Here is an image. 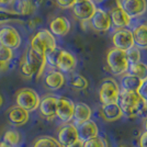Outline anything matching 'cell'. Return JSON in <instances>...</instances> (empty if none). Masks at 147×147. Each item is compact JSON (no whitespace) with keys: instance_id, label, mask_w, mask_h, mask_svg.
<instances>
[{"instance_id":"8992f818","label":"cell","mask_w":147,"mask_h":147,"mask_svg":"<svg viewBox=\"0 0 147 147\" xmlns=\"http://www.w3.org/2000/svg\"><path fill=\"white\" fill-rule=\"evenodd\" d=\"M21 41V35L16 28L11 25H3L0 28V45L13 51L20 47Z\"/></svg>"},{"instance_id":"d590c367","label":"cell","mask_w":147,"mask_h":147,"mask_svg":"<svg viewBox=\"0 0 147 147\" xmlns=\"http://www.w3.org/2000/svg\"><path fill=\"white\" fill-rule=\"evenodd\" d=\"M10 69V63H6V61H0V75L6 74L8 70Z\"/></svg>"},{"instance_id":"b9f144b4","label":"cell","mask_w":147,"mask_h":147,"mask_svg":"<svg viewBox=\"0 0 147 147\" xmlns=\"http://www.w3.org/2000/svg\"><path fill=\"white\" fill-rule=\"evenodd\" d=\"M2 104H3V98H2V96L0 94V108H1Z\"/></svg>"},{"instance_id":"ee69618b","label":"cell","mask_w":147,"mask_h":147,"mask_svg":"<svg viewBox=\"0 0 147 147\" xmlns=\"http://www.w3.org/2000/svg\"><path fill=\"white\" fill-rule=\"evenodd\" d=\"M91 1H99V0H91Z\"/></svg>"},{"instance_id":"4fadbf2b","label":"cell","mask_w":147,"mask_h":147,"mask_svg":"<svg viewBox=\"0 0 147 147\" xmlns=\"http://www.w3.org/2000/svg\"><path fill=\"white\" fill-rule=\"evenodd\" d=\"M90 25L97 32H107L111 28V20L109 12H107L103 9H96V12L90 19Z\"/></svg>"},{"instance_id":"8fae6325","label":"cell","mask_w":147,"mask_h":147,"mask_svg":"<svg viewBox=\"0 0 147 147\" xmlns=\"http://www.w3.org/2000/svg\"><path fill=\"white\" fill-rule=\"evenodd\" d=\"M75 103L70 99L66 97L57 98V109H56V117L64 123H69L73 120Z\"/></svg>"},{"instance_id":"f546056e","label":"cell","mask_w":147,"mask_h":147,"mask_svg":"<svg viewBox=\"0 0 147 147\" xmlns=\"http://www.w3.org/2000/svg\"><path fill=\"white\" fill-rule=\"evenodd\" d=\"M61 51V49H59V47H55L54 49L49 51V53L45 55L46 64H49V66H52V67H56V61H57V58H58Z\"/></svg>"},{"instance_id":"277c9868","label":"cell","mask_w":147,"mask_h":147,"mask_svg":"<svg viewBox=\"0 0 147 147\" xmlns=\"http://www.w3.org/2000/svg\"><path fill=\"white\" fill-rule=\"evenodd\" d=\"M41 98L34 89L31 88H22L18 90L16 94V103L18 107L24 109L29 113L37 110Z\"/></svg>"},{"instance_id":"7402d4cb","label":"cell","mask_w":147,"mask_h":147,"mask_svg":"<svg viewBox=\"0 0 147 147\" xmlns=\"http://www.w3.org/2000/svg\"><path fill=\"white\" fill-rule=\"evenodd\" d=\"M91 109L90 107L86 103H82V102H79V103L75 104V110H74V117H73V121L74 124L77 126L81 123L86 122V121H89L91 119Z\"/></svg>"},{"instance_id":"3957f363","label":"cell","mask_w":147,"mask_h":147,"mask_svg":"<svg viewBox=\"0 0 147 147\" xmlns=\"http://www.w3.org/2000/svg\"><path fill=\"white\" fill-rule=\"evenodd\" d=\"M107 64L110 68L111 73L115 76H121L127 73L129 66L126 53L114 47L111 49L107 55Z\"/></svg>"},{"instance_id":"4dcf8cb0","label":"cell","mask_w":147,"mask_h":147,"mask_svg":"<svg viewBox=\"0 0 147 147\" xmlns=\"http://www.w3.org/2000/svg\"><path fill=\"white\" fill-rule=\"evenodd\" d=\"M125 53H126V57H127L129 64H135V63L141 61V52H140V49H136L135 46H133L132 49H129V51H126Z\"/></svg>"},{"instance_id":"44dd1931","label":"cell","mask_w":147,"mask_h":147,"mask_svg":"<svg viewBox=\"0 0 147 147\" xmlns=\"http://www.w3.org/2000/svg\"><path fill=\"white\" fill-rule=\"evenodd\" d=\"M100 114H101L102 119L107 122H114L123 117L122 111L117 103L102 104Z\"/></svg>"},{"instance_id":"cb8c5ba5","label":"cell","mask_w":147,"mask_h":147,"mask_svg":"<svg viewBox=\"0 0 147 147\" xmlns=\"http://www.w3.org/2000/svg\"><path fill=\"white\" fill-rule=\"evenodd\" d=\"M141 84L142 80L129 75V74H125L121 79V88L120 89L122 91L126 92H137Z\"/></svg>"},{"instance_id":"9c48e42d","label":"cell","mask_w":147,"mask_h":147,"mask_svg":"<svg viewBox=\"0 0 147 147\" xmlns=\"http://www.w3.org/2000/svg\"><path fill=\"white\" fill-rule=\"evenodd\" d=\"M73 14L74 17L79 20L81 22H88L90 21L92 16L96 12V6L91 0H86V1H77L73 7Z\"/></svg>"},{"instance_id":"ba28073f","label":"cell","mask_w":147,"mask_h":147,"mask_svg":"<svg viewBox=\"0 0 147 147\" xmlns=\"http://www.w3.org/2000/svg\"><path fill=\"white\" fill-rule=\"evenodd\" d=\"M117 6L122 9L124 12L132 18L141 17L147 10L146 0H119Z\"/></svg>"},{"instance_id":"484cf974","label":"cell","mask_w":147,"mask_h":147,"mask_svg":"<svg viewBox=\"0 0 147 147\" xmlns=\"http://www.w3.org/2000/svg\"><path fill=\"white\" fill-rule=\"evenodd\" d=\"M127 74L138 78L142 81H144L147 79V65L142 63V61L135 63V64H129Z\"/></svg>"},{"instance_id":"f1b7e54d","label":"cell","mask_w":147,"mask_h":147,"mask_svg":"<svg viewBox=\"0 0 147 147\" xmlns=\"http://www.w3.org/2000/svg\"><path fill=\"white\" fill-rule=\"evenodd\" d=\"M70 86L76 90H85L88 87V80L81 75H73L70 78Z\"/></svg>"},{"instance_id":"1f68e13d","label":"cell","mask_w":147,"mask_h":147,"mask_svg":"<svg viewBox=\"0 0 147 147\" xmlns=\"http://www.w3.org/2000/svg\"><path fill=\"white\" fill-rule=\"evenodd\" d=\"M84 147H109L108 146V143L107 141L100 137V136H97V137H93L89 141L84 142Z\"/></svg>"},{"instance_id":"52a82bcc","label":"cell","mask_w":147,"mask_h":147,"mask_svg":"<svg viewBox=\"0 0 147 147\" xmlns=\"http://www.w3.org/2000/svg\"><path fill=\"white\" fill-rule=\"evenodd\" d=\"M23 61L26 63V65L30 67L31 71L33 73V76H36V78H40L44 73V69L46 66V58L45 55H41L33 49H29L26 52Z\"/></svg>"},{"instance_id":"ac0fdd59","label":"cell","mask_w":147,"mask_h":147,"mask_svg":"<svg viewBox=\"0 0 147 147\" xmlns=\"http://www.w3.org/2000/svg\"><path fill=\"white\" fill-rule=\"evenodd\" d=\"M111 20V24L115 29H126L131 23V19L126 13L123 11L119 6L112 8L109 12Z\"/></svg>"},{"instance_id":"7a4b0ae2","label":"cell","mask_w":147,"mask_h":147,"mask_svg":"<svg viewBox=\"0 0 147 147\" xmlns=\"http://www.w3.org/2000/svg\"><path fill=\"white\" fill-rule=\"evenodd\" d=\"M31 49L41 55H46L49 51L57 47L55 36L47 29H42L37 31L31 38Z\"/></svg>"},{"instance_id":"e0dca14e","label":"cell","mask_w":147,"mask_h":147,"mask_svg":"<svg viewBox=\"0 0 147 147\" xmlns=\"http://www.w3.org/2000/svg\"><path fill=\"white\" fill-rule=\"evenodd\" d=\"M7 117H8L9 122L11 123L13 126H22L29 121L30 113L16 104L8 110Z\"/></svg>"},{"instance_id":"f6af8a7d","label":"cell","mask_w":147,"mask_h":147,"mask_svg":"<svg viewBox=\"0 0 147 147\" xmlns=\"http://www.w3.org/2000/svg\"><path fill=\"white\" fill-rule=\"evenodd\" d=\"M121 147H129V146H121Z\"/></svg>"},{"instance_id":"e575fe53","label":"cell","mask_w":147,"mask_h":147,"mask_svg":"<svg viewBox=\"0 0 147 147\" xmlns=\"http://www.w3.org/2000/svg\"><path fill=\"white\" fill-rule=\"evenodd\" d=\"M56 2L61 8L68 9V8H71L77 2V0H56Z\"/></svg>"},{"instance_id":"d4e9b609","label":"cell","mask_w":147,"mask_h":147,"mask_svg":"<svg viewBox=\"0 0 147 147\" xmlns=\"http://www.w3.org/2000/svg\"><path fill=\"white\" fill-rule=\"evenodd\" d=\"M36 6L33 0H18L16 5V14L21 16H31L35 12Z\"/></svg>"},{"instance_id":"30bf717a","label":"cell","mask_w":147,"mask_h":147,"mask_svg":"<svg viewBox=\"0 0 147 147\" xmlns=\"http://www.w3.org/2000/svg\"><path fill=\"white\" fill-rule=\"evenodd\" d=\"M112 43L114 45V49H121L123 52H126L134 46L133 42V33L129 29H120L114 32L112 36Z\"/></svg>"},{"instance_id":"ffe728a7","label":"cell","mask_w":147,"mask_h":147,"mask_svg":"<svg viewBox=\"0 0 147 147\" xmlns=\"http://www.w3.org/2000/svg\"><path fill=\"white\" fill-rule=\"evenodd\" d=\"M64 84H65V76L58 70L49 71L44 77V85L52 91L61 89L64 86Z\"/></svg>"},{"instance_id":"5b68a950","label":"cell","mask_w":147,"mask_h":147,"mask_svg":"<svg viewBox=\"0 0 147 147\" xmlns=\"http://www.w3.org/2000/svg\"><path fill=\"white\" fill-rule=\"evenodd\" d=\"M120 86L112 78H105L99 88V97L102 104L117 103L120 96Z\"/></svg>"},{"instance_id":"83f0119b","label":"cell","mask_w":147,"mask_h":147,"mask_svg":"<svg viewBox=\"0 0 147 147\" xmlns=\"http://www.w3.org/2000/svg\"><path fill=\"white\" fill-rule=\"evenodd\" d=\"M33 147H63L56 138L52 136H41L33 143Z\"/></svg>"},{"instance_id":"bcb514c9","label":"cell","mask_w":147,"mask_h":147,"mask_svg":"<svg viewBox=\"0 0 147 147\" xmlns=\"http://www.w3.org/2000/svg\"><path fill=\"white\" fill-rule=\"evenodd\" d=\"M10 1H14V0H10Z\"/></svg>"},{"instance_id":"7bdbcfd3","label":"cell","mask_w":147,"mask_h":147,"mask_svg":"<svg viewBox=\"0 0 147 147\" xmlns=\"http://www.w3.org/2000/svg\"><path fill=\"white\" fill-rule=\"evenodd\" d=\"M77 1H86V0H77Z\"/></svg>"},{"instance_id":"603a6c76","label":"cell","mask_w":147,"mask_h":147,"mask_svg":"<svg viewBox=\"0 0 147 147\" xmlns=\"http://www.w3.org/2000/svg\"><path fill=\"white\" fill-rule=\"evenodd\" d=\"M134 46L138 49H147V23H142L132 31Z\"/></svg>"},{"instance_id":"7c38bea8","label":"cell","mask_w":147,"mask_h":147,"mask_svg":"<svg viewBox=\"0 0 147 147\" xmlns=\"http://www.w3.org/2000/svg\"><path fill=\"white\" fill-rule=\"evenodd\" d=\"M76 141H78V133L76 125L71 123H65L57 133V142L63 147H67Z\"/></svg>"},{"instance_id":"d6986e66","label":"cell","mask_w":147,"mask_h":147,"mask_svg":"<svg viewBox=\"0 0 147 147\" xmlns=\"http://www.w3.org/2000/svg\"><path fill=\"white\" fill-rule=\"evenodd\" d=\"M70 22L65 17H56L49 23V32L54 36H65L70 31Z\"/></svg>"},{"instance_id":"2e32d148","label":"cell","mask_w":147,"mask_h":147,"mask_svg":"<svg viewBox=\"0 0 147 147\" xmlns=\"http://www.w3.org/2000/svg\"><path fill=\"white\" fill-rule=\"evenodd\" d=\"M76 127H77V133H78V140L81 142L89 141L93 137L99 136L98 125L92 120L81 123L79 125H77Z\"/></svg>"},{"instance_id":"8d00e7d4","label":"cell","mask_w":147,"mask_h":147,"mask_svg":"<svg viewBox=\"0 0 147 147\" xmlns=\"http://www.w3.org/2000/svg\"><path fill=\"white\" fill-rule=\"evenodd\" d=\"M140 147H147V133L144 132L140 137Z\"/></svg>"},{"instance_id":"9a60e30c","label":"cell","mask_w":147,"mask_h":147,"mask_svg":"<svg viewBox=\"0 0 147 147\" xmlns=\"http://www.w3.org/2000/svg\"><path fill=\"white\" fill-rule=\"evenodd\" d=\"M77 65V61L75 58V56L69 53L67 51L61 49L57 61H56V67L58 69V71H61V74H67L74 71V69L76 68Z\"/></svg>"},{"instance_id":"d6a6232c","label":"cell","mask_w":147,"mask_h":147,"mask_svg":"<svg viewBox=\"0 0 147 147\" xmlns=\"http://www.w3.org/2000/svg\"><path fill=\"white\" fill-rule=\"evenodd\" d=\"M13 58V51L8 47H5L0 45V61H6L10 63Z\"/></svg>"},{"instance_id":"6da1fadb","label":"cell","mask_w":147,"mask_h":147,"mask_svg":"<svg viewBox=\"0 0 147 147\" xmlns=\"http://www.w3.org/2000/svg\"><path fill=\"white\" fill-rule=\"evenodd\" d=\"M117 104L122 111L123 115L127 117H134L142 115L147 110V103L142 100L136 92H120Z\"/></svg>"},{"instance_id":"f35d334b","label":"cell","mask_w":147,"mask_h":147,"mask_svg":"<svg viewBox=\"0 0 147 147\" xmlns=\"http://www.w3.org/2000/svg\"><path fill=\"white\" fill-rule=\"evenodd\" d=\"M143 126H144V132L147 133V117H145V120H144V122H143Z\"/></svg>"},{"instance_id":"5bb4252c","label":"cell","mask_w":147,"mask_h":147,"mask_svg":"<svg viewBox=\"0 0 147 147\" xmlns=\"http://www.w3.org/2000/svg\"><path fill=\"white\" fill-rule=\"evenodd\" d=\"M38 112L46 120H52L56 117L57 109V97L55 96H46L41 99L38 104Z\"/></svg>"},{"instance_id":"4316f807","label":"cell","mask_w":147,"mask_h":147,"mask_svg":"<svg viewBox=\"0 0 147 147\" xmlns=\"http://www.w3.org/2000/svg\"><path fill=\"white\" fill-rule=\"evenodd\" d=\"M21 134L18 129H8L3 134V138H2V142H5L6 144L10 145L11 147H18L21 143Z\"/></svg>"},{"instance_id":"ab89813d","label":"cell","mask_w":147,"mask_h":147,"mask_svg":"<svg viewBox=\"0 0 147 147\" xmlns=\"http://www.w3.org/2000/svg\"><path fill=\"white\" fill-rule=\"evenodd\" d=\"M0 147H11V146L8 145V144H6L5 142H0Z\"/></svg>"},{"instance_id":"60d3db41","label":"cell","mask_w":147,"mask_h":147,"mask_svg":"<svg viewBox=\"0 0 147 147\" xmlns=\"http://www.w3.org/2000/svg\"><path fill=\"white\" fill-rule=\"evenodd\" d=\"M10 0H0V6L1 5H3V3H7V2H9Z\"/></svg>"},{"instance_id":"74e56055","label":"cell","mask_w":147,"mask_h":147,"mask_svg":"<svg viewBox=\"0 0 147 147\" xmlns=\"http://www.w3.org/2000/svg\"><path fill=\"white\" fill-rule=\"evenodd\" d=\"M67 147H84V142H81V141H76L75 143H73V144H70L69 146Z\"/></svg>"},{"instance_id":"836d02e7","label":"cell","mask_w":147,"mask_h":147,"mask_svg":"<svg viewBox=\"0 0 147 147\" xmlns=\"http://www.w3.org/2000/svg\"><path fill=\"white\" fill-rule=\"evenodd\" d=\"M137 94H138V97L145 102L147 103V79L144 80V81H142L141 86L138 88V90L136 92Z\"/></svg>"}]
</instances>
